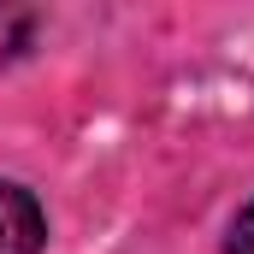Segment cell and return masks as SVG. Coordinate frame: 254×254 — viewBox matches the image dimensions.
I'll list each match as a JSON object with an SVG mask.
<instances>
[{
  "label": "cell",
  "mask_w": 254,
  "mask_h": 254,
  "mask_svg": "<svg viewBox=\"0 0 254 254\" xmlns=\"http://www.w3.org/2000/svg\"><path fill=\"white\" fill-rule=\"evenodd\" d=\"M42 243H48V219L36 195L0 178V254H42Z\"/></svg>",
  "instance_id": "6da1fadb"
},
{
  "label": "cell",
  "mask_w": 254,
  "mask_h": 254,
  "mask_svg": "<svg viewBox=\"0 0 254 254\" xmlns=\"http://www.w3.org/2000/svg\"><path fill=\"white\" fill-rule=\"evenodd\" d=\"M225 254H254V201L237 213V225H231V237H225Z\"/></svg>",
  "instance_id": "7a4b0ae2"
},
{
  "label": "cell",
  "mask_w": 254,
  "mask_h": 254,
  "mask_svg": "<svg viewBox=\"0 0 254 254\" xmlns=\"http://www.w3.org/2000/svg\"><path fill=\"white\" fill-rule=\"evenodd\" d=\"M6 24L18 30V24H30V18H24V12H0V48H12V36H6Z\"/></svg>",
  "instance_id": "3957f363"
}]
</instances>
